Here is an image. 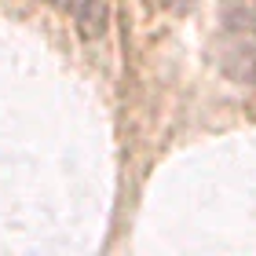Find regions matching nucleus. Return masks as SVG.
Here are the masks:
<instances>
[{
  "instance_id": "f257e3e1",
  "label": "nucleus",
  "mask_w": 256,
  "mask_h": 256,
  "mask_svg": "<svg viewBox=\"0 0 256 256\" xmlns=\"http://www.w3.org/2000/svg\"><path fill=\"white\" fill-rule=\"evenodd\" d=\"M161 8H176V11H183V8H190L194 0H158Z\"/></svg>"
}]
</instances>
